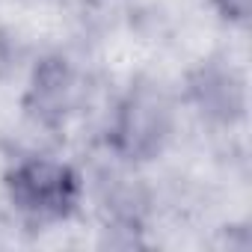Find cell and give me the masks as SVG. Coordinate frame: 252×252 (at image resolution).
I'll use <instances>...</instances> for the list:
<instances>
[{"label":"cell","instance_id":"obj_1","mask_svg":"<svg viewBox=\"0 0 252 252\" xmlns=\"http://www.w3.org/2000/svg\"><path fill=\"white\" fill-rule=\"evenodd\" d=\"M12 208L33 222H63L83 199V178L71 163L24 158L3 175Z\"/></svg>","mask_w":252,"mask_h":252},{"label":"cell","instance_id":"obj_2","mask_svg":"<svg viewBox=\"0 0 252 252\" xmlns=\"http://www.w3.org/2000/svg\"><path fill=\"white\" fill-rule=\"evenodd\" d=\"M172 137V104L155 86H134L116 107L110 146L125 160H152Z\"/></svg>","mask_w":252,"mask_h":252},{"label":"cell","instance_id":"obj_3","mask_svg":"<svg viewBox=\"0 0 252 252\" xmlns=\"http://www.w3.org/2000/svg\"><path fill=\"white\" fill-rule=\"evenodd\" d=\"M71 98V71L63 60H45L39 63L30 86V107L39 113V119L54 122L65 113Z\"/></svg>","mask_w":252,"mask_h":252},{"label":"cell","instance_id":"obj_4","mask_svg":"<svg viewBox=\"0 0 252 252\" xmlns=\"http://www.w3.org/2000/svg\"><path fill=\"white\" fill-rule=\"evenodd\" d=\"M193 95L202 107V113L208 116H217L222 122H231L234 116L243 113V86L240 80L228 71H202L199 80L193 83Z\"/></svg>","mask_w":252,"mask_h":252},{"label":"cell","instance_id":"obj_5","mask_svg":"<svg viewBox=\"0 0 252 252\" xmlns=\"http://www.w3.org/2000/svg\"><path fill=\"white\" fill-rule=\"evenodd\" d=\"M214 6H217V12L225 21L246 24L249 21V12H252V0H214Z\"/></svg>","mask_w":252,"mask_h":252}]
</instances>
